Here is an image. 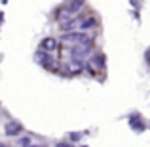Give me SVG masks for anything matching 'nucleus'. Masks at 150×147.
<instances>
[{
	"label": "nucleus",
	"mask_w": 150,
	"mask_h": 147,
	"mask_svg": "<svg viewBox=\"0 0 150 147\" xmlns=\"http://www.w3.org/2000/svg\"><path fill=\"white\" fill-rule=\"evenodd\" d=\"M129 126H131L135 132H143V130L146 128V122L143 120V117H141L139 113H135V115L129 117Z\"/></svg>",
	"instance_id": "20e7f679"
},
{
	"label": "nucleus",
	"mask_w": 150,
	"mask_h": 147,
	"mask_svg": "<svg viewBox=\"0 0 150 147\" xmlns=\"http://www.w3.org/2000/svg\"><path fill=\"white\" fill-rule=\"evenodd\" d=\"M144 61H146V65L150 67V48L146 50V54H144Z\"/></svg>",
	"instance_id": "9b49d317"
},
{
	"label": "nucleus",
	"mask_w": 150,
	"mask_h": 147,
	"mask_svg": "<svg viewBox=\"0 0 150 147\" xmlns=\"http://www.w3.org/2000/svg\"><path fill=\"white\" fill-rule=\"evenodd\" d=\"M89 52H91V44H78V46H70V54H72V59H76V61H82L84 57H88Z\"/></svg>",
	"instance_id": "f03ea898"
},
{
	"label": "nucleus",
	"mask_w": 150,
	"mask_h": 147,
	"mask_svg": "<svg viewBox=\"0 0 150 147\" xmlns=\"http://www.w3.org/2000/svg\"><path fill=\"white\" fill-rule=\"evenodd\" d=\"M89 63H91L93 67H97V69H103V67H105V55H103V54H95L91 59H89Z\"/></svg>",
	"instance_id": "0eeeda50"
},
{
	"label": "nucleus",
	"mask_w": 150,
	"mask_h": 147,
	"mask_svg": "<svg viewBox=\"0 0 150 147\" xmlns=\"http://www.w3.org/2000/svg\"><path fill=\"white\" fill-rule=\"evenodd\" d=\"M63 42H69L70 46H78V44H91V40H89L88 34L84 33H65L61 37Z\"/></svg>",
	"instance_id": "f257e3e1"
},
{
	"label": "nucleus",
	"mask_w": 150,
	"mask_h": 147,
	"mask_svg": "<svg viewBox=\"0 0 150 147\" xmlns=\"http://www.w3.org/2000/svg\"><path fill=\"white\" fill-rule=\"evenodd\" d=\"M57 46H59V42L55 40V38H44V40L40 42V52H44V54H48V52H53V50H57Z\"/></svg>",
	"instance_id": "423d86ee"
},
{
	"label": "nucleus",
	"mask_w": 150,
	"mask_h": 147,
	"mask_svg": "<svg viewBox=\"0 0 150 147\" xmlns=\"http://www.w3.org/2000/svg\"><path fill=\"white\" fill-rule=\"evenodd\" d=\"M148 126H150V124H148Z\"/></svg>",
	"instance_id": "4468645a"
},
{
	"label": "nucleus",
	"mask_w": 150,
	"mask_h": 147,
	"mask_svg": "<svg viewBox=\"0 0 150 147\" xmlns=\"http://www.w3.org/2000/svg\"><path fill=\"white\" fill-rule=\"evenodd\" d=\"M82 61H76V59H70L69 63H67L65 67H63V73L65 75H78L82 71Z\"/></svg>",
	"instance_id": "39448f33"
},
{
	"label": "nucleus",
	"mask_w": 150,
	"mask_h": 147,
	"mask_svg": "<svg viewBox=\"0 0 150 147\" xmlns=\"http://www.w3.org/2000/svg\"><path fill=\"white\" fill-rule=\"evenodd\" d=\"M30 147H40V145H30Z\"/></svg>",
	"instance_id": "ddd939ff"
},
{
	"label": "nucleus",
	"mask_w": 150,
	"mask_h": 147,
	"mask_svg": "<svg viewBox=\"0 0 150 147\" xmlns=\"http://www.w3.org/2000/svg\"><path fill=\"white\" fill-rule=\"evenodd\" d=\"M4 132H6V136H19L23 132V124L17 120H8L4 126Z\"/></svg>",
	"instance_id": "7ed1b4c3"
},
{
	"label": "nucleus",
	"mask_w": 150,
	"mask_h": 147,
	"mask_svg": "<svg viewBox=\"0 0 150 147\" xmlns=\"http://www.w3.org/2000/svg\"><path fill=\"white\" fill-rule=\"evenodd\" d=\"M55 147H74V145L70 143V141H57V143H55Z\"/></svg>",
	"instance_id": "9d476101"
},
{
	"label": "nucleus",
	"mask_w": 150,
	"mask_h": 147,
	"mask_svg": "<svg viewBox=\"0 0 150 147\" xmlns=\"http://www.w3.org/2000/svg\"><path fill=\"white\" fill-rule=\"evenodd\" d=\"M0 147H8V145H6V143H2V141H0Z\"/></svg>",
	"instance_id": "f8f14e48"
},
{
	"label": "nucleus",
	"mask_w": 150,
	"mask_h": 147,
	"mask_svg": "<svg viewBox=\"0 0 150 147\" xmlns=\"http://www.w3.org/2000/svg\"><path fill=\"white\" fill-rule=\"evenodd\" d=\"M80 138H82V134H80V132H74V134H69V140H70V141H78V140H80Z\"/></svg>",
	"instance_id": "1a4fd4ad"
},
{
	"label": "nucleus",
	"mask_w": 150,
	"mask_h": 147,
	"mask_svg": "<svg viewBox=\"0 0 150 147\" xmlns=\"http://www.w3.org/2000/svg\"><path fill=\"white\" fill-rule=\"evenodd\" d=\"M19 143H21V147H30V138L27 136V138H21L19 140Z\"/></svg>",
	"instance_id": "6e6552de"
}]
</instances>
